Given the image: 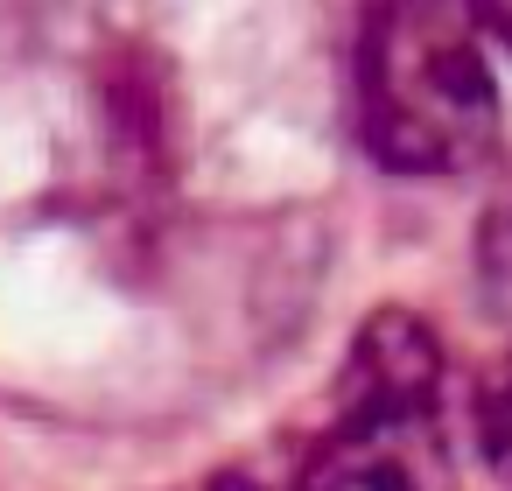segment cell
<instances>
[{"instance_id": "obj_1", "label": "cell", "mask_w": 512, "mask_h": 491, "mask_svg": "<svg viewBox=\"0 0 512 491\" xmlns=\"http://www.w3.org/2000/svg\"><path fill=\"white\" fill-rule=\"evenodd\" d=\"M358 127L400 176H463L498 148L505 106L470 0H358Z\"/></svg>"}, {"instance_id": "obj_2", "label": "cell", "mask_w": 512, "mask_h": 491, "mask_svg": "<svg viewBox=\"0 0 512 491\" xmlns=\"http://www.w3.org/2000/svg\"><path fill=\"white\" fill-rule=\"evenodd\" d=\"M302 491H449V358L407 309L358 330Z\"/></svg>"}, {"instance_id": "obj_3", "label": "cell", "mask_w": 512, "mask_h": 491, "mask_svg": "<svg viewBox=\"0 0 512 491\" xmlns=\"http://www.w3.org/2000/svg\"><path fill=\"white\" fill-rule=\"evenodd\" d=\"M477 428H484V456L512 477V365L491 379V393H484V414H477Z\"/></svg>"}, {"instance_id": "obj_4", "label": "cell", "mask_w": 512, "mask_h": 491, "mask_svg": "<svg viewBox=\"0 0 512 491\" xmlns=\"http://www.w3.org/2000/svg\"><path fill=\"white\" fill-rule=\"evenodd\" d=\"M470 8H477V22H484V36L512 50V0H470Z\"/></svg>"}, {"instance_id": "obj_5", "label": "cell", "mask_w": 512, "mask_h": 491, "mask_svg": "<svg viewBox=\"0 0 512 491\" xmlns=\"http://www.w3.org/2000/svg\"><path fill=\"white\" fill-rule=\"evenodd\" d=\"M197 491H260V484H246V477H211V484H197Z\"/></svg>"}]
</instances>
